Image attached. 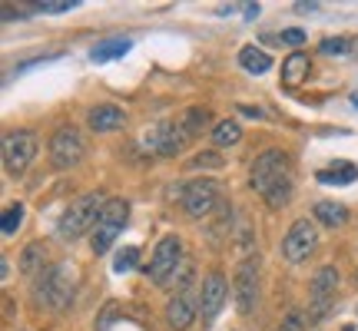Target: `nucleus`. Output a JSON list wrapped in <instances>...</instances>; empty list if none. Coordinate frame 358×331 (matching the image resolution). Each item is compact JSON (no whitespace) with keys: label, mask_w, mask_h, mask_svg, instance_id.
Masks as SVG:
<instances>
[{"label":"nucleus","mask_w":358,"mask_h":331,"mask_svg":"<svg viewBox=\"0 0 358 331\" xmlns=\"http://www.w3.org/2000/svg\"><path fill=\"white\" fill-rule=\"evenodd\" d=\"M249 186L256 196L266 199L268 209H282L292 199V176H289V156L279 149H266L256 156V163L249 169Z\"/></svg>","instance_id":"1"},{"label":"nucleus","mask_w":358,"mask_h":331,"mask_svg":"<svg viewBox=\"0 0 358 331\" xmlns=\"http://www.w3.org/2000/svg\"><path fill=\"white\" fill-rule=\"evenodd\" d=\"M73 292H77V272L66 262H53L47 265L43 275L34 279V302L47 311H60L73 302Z\"/></svg>","instance_id":"2"},{"label":"nucleus","mask_w":358,"mask_h":331,"mask_svg":"<svg viewBox=\"0 0 358 331\" xmlns=\"http://www.w3.org/2000/svg\"><path fill=\"white\" fill-rule=\"evenodd\" d=\"M106 199H103V192H83L80 199L70 203V209L64 212L60 219V226H57V235L60 239H80V235H87V232L96 229V222H100V212Z\"/></svg>","instance_id":"3"},{"label":"nucleus","mask_w":358,"mask_h":331,"mask_svg":"<svg viewBox=\"0 0 358 331\" xmlns=\"http://www.w3.org/2000/svg\"><path fill=\"white\" fill-rule=\"evenodd\" d=\"M127 219H129V203L127 199H106L100 212V222H96V229L90 232V242H93V252L96 255H106L113 249L116 235L127 229Z\"/></svg>","instance_id":"4"},{"label":"nucleus","mask_w":358,"mask_h":331,"mask_svg":"<svg viewBox=\"0 0 358 331\" xmlns=\"http://www.w3.org/2000/svg\"><path fill=\"white\" fill-rule=\"evenodd\" d=\"M179 268H182V239L179 235H163L153 249L150 265H146V279L163 288V285H169L176 279Z\"/></svg>","instance_id":"5"},{"label":"nucleus","mask_w":358,"mask_h":331,"mask_svg":"<svg viewBox=\"0 0 358 331\" xmlns=\"http://www.w3.org/2000/svg\"><path fill=\"white\" fill-rule=\"evenodd\" d=\"M179 199H182L186 216L206 219V216H213V209L222 203V186H219L216 179H192L189 186H182Z\"/></svg>","instance_id":"6"},{"label":"nucleus","mask_w":358,"mask_h":331,"mask_svg":"<svg viewBox=\"0 0 358 331\" xmlns=\"http://www.w3.org/2000/svg\"><path fill=\"white\" fill-rule=\"evenodd\" d=\"M87 156V140L77 126H60L50 136V163L57 169H73Z\"/></svg>","instance_id":"7"},{"label":"nucleus","mask_w":358,"mask_h":331,"mask_svg":"<svg viewBox=\"0 0 358 331\" xmlns=\"http://www.w3.org/2000/svg\"><path fill=\"white\" fill-rule=\"evenodd\" d=\"M186 142H189V133L179 126V119H163V123H153V126L146 129V136H143V146L146 149H153L159 156H176L186 149Z\"/></svg>","instance_id":"8"},{"label":"nucleus","mask_w":358,"mask_h":331,"mask_svg":"<svg viewBox=\"0 0 358 331\" xmlns=\"http://www.w3.org/2000/svg\"><path fill=\"white\" fill-rule=\"evenodd\" d=\"M315 245H319V232H315V222H308V219H299L292 222V229L285 232V239H282V255H285V262H306L308 255L315 252Z\"/></svg>","instance_id":"9"},{"label":"nucleus","mask_w":358,"mask_h":331,"mask_svg":"<svg viewBox=\"0 0 358 331\" xmlns=\"http://www.w3.org/2000/svg\"><path fill=\"white\" fill-rule=\"evenodd\" d=\"M37 156V136L30 129H13L3 136V166L7 172H24Z\"/></svg>","instance_id":"10"},{"label":"nucleus","mask_w":358,"mask_h":331,"mask_svg":"<svg viewBox=\"0 0 358 331\" xmlns=\"http://www.w3.org/2000/svg\"><path fill=\"white\" fill-rule=\"evenodd\" d=\"M232 292H236V305L243 315H252L259 305V258H245L236 268L232 279Z\"/></svg>","instance_id":"11"},{"label":"nucleus","mask_w":358,"mask_h":331,"mask_svg":"<svg viewBox=\"0 0 358 331\" xmlns=\"http://www.w3.org/2000/svg\"><path fill=\"white\" fill-rule=\"evenodd\" d=\"M338 268L335 265H322L315 275H312V308H308V315L312 318H322L335 302V292H338Z\"/></svg>","instance_id":"12"},{"label":"nucleus","mask_w":358,"mask_h":331,"mask_svg":"<svg viewBox=\"0 0 358 331\" xmlns=\"http://www.w3.org/2000/svg\"><path fill=\"white\" fill-rule=\"evenodd\" d=\"M229 302V281L222 272H209L203 279V292H199V311L203 318H216L222 305Z\"/></svg>","instance_id":"13"},{"label":"nucleus","mask_w":358,"mask_h":331,"mask_svg":"<svg viewBox=\"0 0 358 331\" xmlns=\"http://www.w3.org/2000/svg\"><path fill=\"white\" fill-rule=\"evenodd\" d=\"M87 123L93 133H113V129L127 126V113L120 106H113V103H100V106H93L87 113Z\"/></svg>","instance_id":"14"},{"label":"nucleus","mask_w":358,"mask_h":331,"mask_svg":"<svg viewBox=\"0 0 358 331\" xmlns=\"http://www.w3.org/2000/svg\"><path fill=\"white\" fill-rule=\"evenodd\" d=\"M192 321H196V305L186 295H173L166 302V325L173 331H186L192 328Z\"/></svg>","instance_id":"15"},{"label":"nucleus","mask_w":358,"mask_h":331,"mask_svg":"<svg viewBox=\"0 0 358 331\" xmlns=\"http://www.w3.org/2000/svg\"><path fill=\"white\" fill-rule=\"evenodd\" d=\"M308 57L302 50H295V53H289L285 60H282V87L285 89H299L302 83L308 80Z\"/></svg>","instance_id":"16"},{"label":"nucleus","mask_w":358,"mask_h":331,"mask_svg":"<svg viewBox=\"0 0 358 331\" xmlns=\"http://www.w3.org/2000/svg\"><path fill=\"white\" fill-rule=\"evenodd\" d=\"M20 275L24 279H37V275H43L47 272V249L40 242H30L24 249V255H20Z\"/></svg>","instance_id":"17"},{"label":"nucleus","mask_w":358,"mask_h":331,"mask_svg":"<svg viewBox=\"0 0 358 331\" xmlns=\"http://www.w3.org/2000/svg\"><path fill=\"white\" fill-rule=\"evenodd\" d=\"M312 216H315V222L329 226V229H342L348 222V209L342 203H315Z\"/></svg>","instance_id":"18"},{"label":"nucleus","mask_w":358,"mask_h":331,"mask_svg":"<svg viewBox=\"0 0 358 331\" xmlns=\"http://www.w3.org/2000/svg\"><path fill=\"white\" fill-rule=\"evenodd\" d=\"M239 66H243L245 73L262 77V73L272 70V57H268L266 50H259V47H243V50H239Z\"/></svg>","instance_id":"19"},{"label":"nucleus","mask_w":358,"mask_h":331,"mask_svg":"<svg viewBox=\"0 0 358 331\" xmlns=\"http://www.w3.org/2000/svg\"><path fill=\"white\" fill-rule=\"evenodd\" d=\"M243 140V126L236 123V119H222L213 126V142H216V149H232V146H239Z\"/></svg>","instance_id":"20"},{"label":"nucleus","mask_w":358,"mask_h":331,"mask_svg":"<svg viewBox=\"0 0 358 331\" xmlns=\"http://www.w3.org/2000/svg\"><path fill=\"white\" fill-rule=\"evenodd\" d=\"M355 179H358V169L352 163H332L329 169L319 172V182H325V186H348Z\"/></svg>","instance_id":"21"},{"label":"nucleus","mask_w":358,"mask_h":331,"mask_svg":"<svg viewBox=\"0 0 358 331\" xmlns=\"http://www.w3.org/2000/svg\"><path fill=\"white\" fill-rule=\"evenodd\" d=\"M179 126L189 133V140L203 136V129H209V110H203V106H189L186 113L179 116Z\"/></svg>","instance_id":"22"},{"label":"nucleus","mask_w":358,"mask_h":331,"mask_svg":"<svg viewBox=\"0 0 358 331\" xmlns=\"http://www.w3.org/2000/svg\"><path fill=\"white\" fill-rule=\"evenodd\" d=\"M123 53H129V40H103V43H96L90 50V60L93 64H110V60L123 57Z\"/></svg>","instance_id":"23"},{"label":"nucleus","mask_w":358,"mask_h":331,"mask_svg":"<svg viewBox=\"0 0 358 331\" xmlns=\"http://www.w3.org/2000/svg\"><path fill=\"white\" fill-rule=\"evenodd\" d=\"M319 53H325V57H352V53H358V43L352 37H325L319 43Z\"/></svg>","instance_id":"24"},{"label":"nucleus","mask_w":358,"mask_h":331,"mask_svg":"<svg viewBox=\"0 0 358 331\" xmlns=\"http://www.w3.org/2000/svg\"><path fill=\"white\" fill-rule=\"evenodd\" d=\"M20 226H24V205L20 203L7 205V209H3V219H0V232H3V235H13Z\"/></svg>","instance_id":"25"},{"label":"nucleus","mask_w":358,"mask_h":331,"mask_svg":"<svg viewBox=\"0 0 358 331\" xmlns=\"http://www.w3.org/2000/svg\"><path fill=\"white\" fill-rule=\"evenodd\" d=\"M136 265H140V249L127 245V249H120V252H116V258H113V272L127 275V272H133Z\"/></svg>","instance_id":"26"},{"label":"nucleus","mask_w":358,"mask_h":331,"mask_svg":"<svg viewBox=\"0 0 358 331\" xmlns=\"http://www.w3.org/2000/svg\"><path fill=\"white\" fill-rule=\"evenodd\" d=\"M186 169H189V172H199V169H222V156H219V149L196 153L189 163H186Z\"/></svg>","instance_id":"27"},{"label":"nucleus","mask_w":358,"mask_h":331,"mask_svg":"<svg viewBox=\"0 0 358 331\" xmlns=\"http://www.w3.org/2000/svg\"><path fill=\"white\" fill-rule=\"evenodd\" d=\"M308 328V318H306V311L302 308H292L285 318H282V325H279V331H306Z\"/></svg>","instance_id":"28"},{"label":"nucleus","mask_w":358,"mask_h":331,"mask_svg":"<svg viewBox=\"0 0 358 331\" xmlns=\"http://www.w3.org/2000/svg\"><path fill=\"white\" fill-rule=\"evenodd\" d=\"M77 7V0H40L34 3V10H43V13H66Z\"/></svg>","instance_id":"29"},{"label":"nucleus","mask_w":358,"mask_h":331,"mask_svg":"<svg viewBox=\"0 0 358 331\" xmlns=\"http://www.w3.org/2000/svg\"><path fill=\"white\" fill-rule=\"evenodd\" d=\"M282 43H289V47H299V43H302V40H306V34H302V30H299V27H292V30H282Z\"/></svg>","instance_id":"30"},{"label":"nucleus","mask_w":358,"mask_h":331,"mask_svg":"<svg viewBox=\"0 0 358 331\" xmlns=\"http://www.w3.org/2000/svg\"><path fill=\"white\" fill-rule=\"evenodd\" d=\"M236 110H239V113H245V116H252V119H266V110H259V106H245V103H239Z\"/></svg>","instance_id":"31"},{"label":"nucleus","mask_w":358,"mask_h":331,"mask_svg":"<svg viewBox=\"0 0 358 331\" xmlns=\"http://www.w3.org/2000/svg\"><path fill=\"white\" fill-rule=\"evenodd\" d=\"M295 10H302V13H308V10H319V3H295Z\"/></svg>","instance_id":"32"},{"label":"nucleus","mask_w":358,"mask_h":331,"mask_svg":"<svg viewBox=\"0 0 358 331\" xmlns=\"http://www.w3.org/2000/svg\"><path fill=\"white\" fill-rule=\"evenodd\" d=\"M259 13V3H245V17H256Z\"/></svg>","instance_id":"33"},{"label":"nucleus","mask_w":358,"mask_h":331,"mask_svg":"<svg viewBox=\"0 0 358 331\" xmlns=\"http://www.w3.org/2000/svg\"><path fill=\"white\" fill-rule=\"evenodd\" d=\"M355 281H358V275H355Z\"/></svg>","instance_id":"34"}]
</instances>
